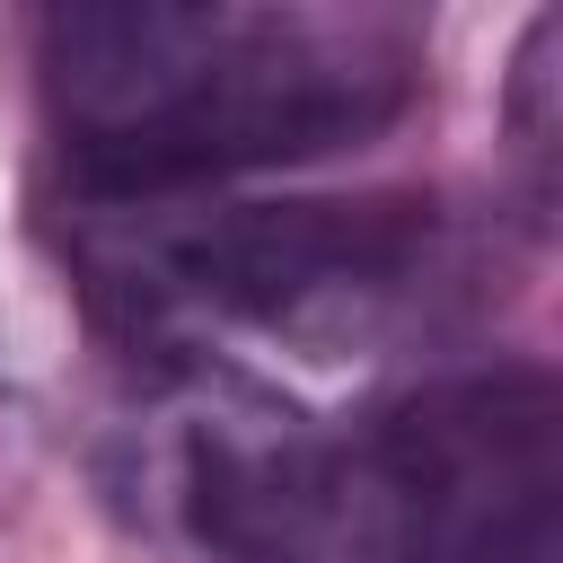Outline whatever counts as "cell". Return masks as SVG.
Listing matches in <instances>:
<instances>
[{"mask_svg":"<svg viewBox=\"0 0 563 563\" xmlns=\"http://www.w3.org/2000/svg\"><path fill=\"white\" fill-rule=\"evenodd\" d=\"M176 510L220 563H554L563 396L537 361H493L308 431L229 378L185 422Z\"/></svg>","mask_w":563,"mask_h":563,"instance_id":"6da1fadb","label":"cell"},{"mask_svg":"<svg viewBox=\"0 0 563 563\" xmlns=\"http://www.w3.org/2000/svg\"><path fill=\"white\" fill-rule=\"evenodd\" d=\"M35 79L70 194L88 211H158L220 176L396 132L422 97V26L396 9L114 0L53 9Z\"/></svg>","mask_w":563,"mask_h":563,"instance_id":"7a4b0ae2","label":"cell"},{"mask_svg":"<svg viewBox=\"0 0 563 563\" xmlns=\"http://www.w3.org/2000/svg\"><path fill=\"white\" fill-rule=\"evenodd\" d=\"M106 317L150 334L167 308H220L299 352H369L457 317L493 273L484 238L449 220L431 194H361V202H220L158 220L141 238H79Z\"/></svg>","mask_w":563,"mask_h":563,"instance_id":"3957f363","label":"cell"},{"mask_svg":"<svg viewBox=\"0 0 563 563\" xmlns=\"http://www.w3.org/2000/svg\"><path fill=\"white\" fill-rule=\"evenodd\" d=\"M554 44H563V18H528L519 35V62H510V158H519V185H528V220L554 211Z\"/></svg>","mask_w":563,"mask_h":563,"instance_id":"277c9868","label":"cell"},{"mask_svg":"<svg viewBox=\"0 0 563 563\" xmlns=\"http://www.w3.org/2000/svg\"><path fill=\"white\" fill-rule=\"evenodd\" d=\"M26 475H35V413H26V396L0 378V519L26 501Z\"/></svg>","mask_w":563,"mask_h":563,"instance_id":"5b68a950","label":"cell"}]
</instances>
